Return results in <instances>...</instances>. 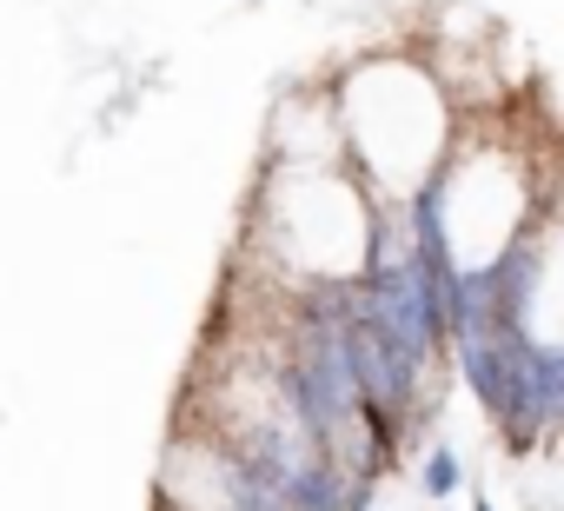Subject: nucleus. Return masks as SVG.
I'll list each match as a JSON object with an SVG mask.
<instances>
[{
    "mask_svg": "<svg viewBox=\"0 0 564 511\" xmlns=\"http://www.w3.org/2000/svg\"><path fill=\"white\" fill-rule=\"evenodd\" d=\"M246 239L279 286L352 293L379 260V199L346 160H265Z\"/></svg>",
    "mask_w": 564,
    "mask_h": 511,
    "instance_id": "1",
    "label": "nucleus"
},
{
    "mask_svg": "<svg viewBox=\"0 0 564 511\" xmlns=\"http://www.w3.org/2000/svg\"><path fill=\"white\" fill-rule=\"evenodd\" d=\"M333 113L346 133V160L372 186V199H425L465 133L445 80L412 54H359L333 80Z\"/></svg>",
    "mask_w": 564,
    "mask_h": 511,
    "instance_id": "2",
    "label": "nucleus"
},
{
    "mask_svg": "<svg viewBox=\"0 0 564 511\" xmlns=\"http://www.w3.org/2000/svg\"><path fill=\"white\" fill-rule=\"evenodd\" d=\"M544 193L551 186L538 173V153L518 133H505V120L465 127L452 160L438 166V180L419 199L445 280L485 286L491 273H505V260L524 246L531 219L544 213Z\"/></svg>",
    "mask_w": 564,
    "mask_h": 511,
    "instance_id": "3",
    "label": "nucleus"
},
{
    "mask_svg": "<svg viewBox=\"0 0 564 511\" xmlns=\"http://www.w3.org/2000/svg\"><path fill=\"white\" fill-rule=\"evenodd\" d=\"M471 293L511 346L538 366V412H544V445L564 432V186L544 193V213L531 219L524 246L491 273L485 286H452Z\"/></svg>",
    "mask_w": 564,
    "mask_h": 511,
    "instance_id": "4",
    "label": "nucleus"
},
{
    "mask_svg": "<svg viewBox=\"0 0 564 511\" xmlns=\"http://www.w3.org/2000/svg\"><path fill=\"white\" fill-rule=\"evenodd\" d=\"M419 491H425V498H452V491H465V458H458L452 445H432V458H425V478H419Z\"/></svg>",
    "mask_w": 564,
    "mask_h": 511,
    "instance_id": "5",
    "label": "nucleus"
},
{
    "mask_svg": "<svg viewBox=\"0 0 564 511\" xmlns=\"http://www.w3.org/2000/svg\"><path fill=\"white\" fill-rule=\"evenodd\" d=\"M471 511H498V504H491V498H485V491H471Z\"/></svg>",
    "mask_w": 564,
    "mask_h": 511,
    "instance_id": "6",
    "label": "nucleus"
}]
</instances>
